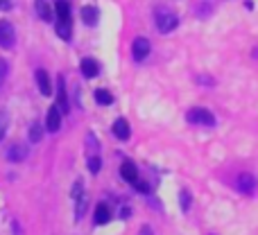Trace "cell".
<instances>
[{"instance_id":"6da1fadb","label":"cell","mask_w":258,"mask_h":235,"mask_svg":"<svg viewBox=\"0 0 258 235\" xmlns=\"http://www.w3.org/2000/svg\"><path fill=\"white\" fill-rule=\"evenodd\" d=\"M154 21H156V27H159L161 34H170V32L179 25L177 14L168 12V9H159V12H156V16H154Z\"/></svg>"},{"instance_id":"7a4b0ae2","label":"cell","mask_w":258,"mask_h":235,"mask_svg":"<svg viewBox=\"0 0 258 235\" xmlns=\"http://www.w3.org/2000/svg\"><path fill=\"white\" fill-rule=\"evenodd\" d=\"M186 120L190 124H206V127H213V124H215V116L209 111V109H202V107L188 109Z\"/></svg>"},{"instance_id":"3957f363","label":"cell","mask_w":258,"mask_h":235,"mask_svg":"<svg viewBox=\"0 0 258 235\" xmlns=\"http://www.w3.org/2000/svg\"><path fill=\"white\" fill-rule=\"evenodd\" d=\"M16 43V30L9 21H0V48H14Z\"/></svg>"},{"instance_id":"277c9868","label":"cell","mask_w":258,"mask_h":235,"mask_svg":"<svg viewBox=\"0 0 258 235\" xmlns=\"http://www.w3.org/2000/svg\"><path fill=\"white\" fill-rule=\"evenodd\" d=\"M150 50H152V45H150V41H147L145 36H138V39H134V43H132V57H134V61H143V59H147Z\"/></svg>"},{"instance_id":"5b68a950","label":"cell","mask_w":258,"mask_h":235,"mask_svg":"<svg viewBox=\"0 0 258 235\" xmlns=\"http://www.w3.org/2000/svg\"><path fill=\"white\" fill-rule=\"evenodd\" d=\"M256 186H258V181H256L254 174L245 172V174H240V177H238V190H240L242 195H254Z\"/></svg>"},{"instance_id":"8992f818","label":"cell","mask_w":258,"mask_h":235,"mask_svg":"<svg viewBox=\"0 0 258 235\" xmlns=\"http://www.w3.org/2000/svg\"><path fill=\"white\" fill-rule=\"evenodd\" d=\"M59 127H61V111H59V107L54 104V107L48 109V116H45V129H48L50 133L59 131Z\"/></svg>"},{"instance_id":"52a82bcc","label":"cell","mask_w":258,"mask_h":235,"mask_svg":"<svg viewBox=\"0 0 258 235\" xmlns=\"http://www.w3.org/2000/svg\"><path fill=\"white\" fill-rule=\"evenodd\" d=\"M111 131H113V136H116L118 140H129V136H132V129H129V122L125 118H118L116 122H113Z\"/></svg>"},{"instance_id":"ba28073f","label":"cell","mask_w":258,"mask_h":235,"mask_svg":"<svg viewBox=\"0 0 258 235\" xmlns=\"http://www.w3.org/2000/svg\"><path fill=\"white\" fill-rule=\"evenodd\" d=\"M27 156H30V149H27L25 145H21V142L12 145L9 147V151H7V159L12 161V163H21V161H25Z\"/></svg>"},{"instance_id":"9c48e42d","label":"cell","mask_w":258,"mask_h":235,"mask_svg":"<svg viewBox=\"0 0 258 235\" xmlns=\"http://www.w3.org/2000/svg\"><path fill=\"white\" fill-rule=\"evenodd\" d=\"M80 68H82V75L86 77V80H93V77H98V72H100V63L95 61V59H82V63H80Z\"/></svg>"},{"instance_id":"30bf717a","label":"cell","mask_w":258,"mask_h":235,"mask_svg":"<svg viewBox=\"0 0 258 235\" xmlns=\"http://www.w3.org/2000/svg\"><path fill=\"white\" fill-rule=\"evenodd\" d=\"M36 84H39V91H41V95H52V84H50V77H48V72L43 70V68H39L36 70Z\"/></svg>"},{"instance_id":"8fae6325","label":"cell","mask_w":258,"mask_h":235,"mask_svg":"<svg viewBox=\"0 0 258 235\" xmlns=\"http://www.w3.org/2000/svg\"><path fill=\"white\" fill-rule=\"evenodd\" d=\"M57 107L61 113H68V98H66V84H63V77L57 80Z\"/></svg>"},{"instance_id":"7c38bea8","label":"cell","mask_w":258,"mask_h":235,"mask_svg":"<svg viewBox=\"0 0 258 235\" xmlns=\"http://www.w3.org/2000/svg\"><path fill=\"white\" fill-rule=\"evenodd\" d=\"M34 9L41 21H45V23L52 21V7L48 5V0H34Z\"/></svg>"},{"instance_id":"4fadbf2b","label":"cell","mask_w":258,"mask_h":235,"mask_svg":"<svg viewBox=\"0 0 258 235\" xmlns=\"http://www.w3.org/2000/svg\"><path fill=\"white\" fill-rule=\"evenodd\" d=\"M120 174H122V179L129 183H134L138 179V170H136V165L132 163V161H125V163L120 165Z\"/></svg>"},{"instance_id":"5bb4252c","label":"cell","mask_w":258,"mask_h":235,"mask_svg":"<svg viewBox=\"0 0 258 235\" xmlns=\"http://www.w3.org/2000/svg\"><path fill=\"white\" fill-rule=\"evenodd\" d=\"M111 222V210L107 204H98L95 208V224H109Z\"/></svg>"},{"instance_id":"9a60e30c","label":"cell","mask_w":258,"mask_h":235,"mask_svg":"<svg viewBox=\"0 0 258 235\" xmlns=\"http://www.w3.org/2000/svg\"><path fill=\"white\" fill-rule=\"evenodd\" d=\"M54 14H57V21H71V5L66 0H57Z\"/></svg>"},{"instance_id":"2e32d148","label":"cell","mask_w":258,"mask_h":235,"mask_svg":"<svg viewBox=\"0 0 258 235\" xmlns=\"http://www.w3.org/2000/svg\"><path fill=\"white\" fill-rule=\"evenodd\" d=\"M57 34L61 36L63 41H71V36H73V23L71 21H57Z\"/></svg>"},{"instance_id":"e0dca14e","label":"cell","mask_w":258,"mask_h":235,"mask_svg":"<svg viewBox=\"0 0 258 235\" xmlns=\"http://www.w3.org/2000/svg\"><path fill=\"white\" fill-rule=\"evenodd\" d=\"M82 21H84L86 25H95V23H98V9L95 7H84L82 9Z\"/></svg>"},{"instance_id":"ac0fdd59","label":"cell","mask_w":258,"mask_h":235,"mask_svg":"<svg viewBox=\"0 0 258 235\" xmlns=\"http://www.w3.org/2000/svg\"><path fill=\"white\" fill-rule=\"evenodd\" d=\"M77 213H75V217L77 219H82L86 215V206H89V195H86V192H82L80 197H77Z\"/></svg>"},{"instance_id":"d6986e66","label":"cell","mask_w":258,"mask_h":235,"mask_svg":"<svg viewBox=\"0 0 258 235\" xmlns=\"http://www.w3.org/2000/svg\"><path fill=\"white\" fill-rule=\"evenodd\" d=\"M95 102L102 104V107H109V104L113 102V95L109 93L107 89H98V91H95Z\"/></svg>"},{"instance_id":"ffe728a7","label":"cell","mask_w":258,"mask_h":235,"mask_svg":"<svg viewBox=\"0 0 258 235\" xmlns=\"http://www.w3.org/2000/svg\"><path fill=\"white\" fill-rule=\"evenodd\" d=\"M190 204H192V197H190V192H188V190H179V206H181V210H183V213H188V208H190Z\"/></svg>"},{"instance_id":"44dd1931","label":"cell","mask_w":258,"mask_h":235,"mask_svg":"<svg viewBox=\"0 0 258 235\" xmlns=\"http://www.w3.org/2000/svg\"><path fill=\"white\" fill-rule=\"evenodd\" d=\"M41 138H43V127H41L39 122H34V124L30 127V140H32V142H39Z\"/></svg>"},{"instance_id":"7402d4cb","label":"cell","mask_w":258,"mask_h":235,"mask_svg":"<svg viewBox=\"0 0 258 235\" xmlns=\"http://www.w3.org/2000/svg\"><path fill=\"white\" fill-rule=\"evenodd\" d=\"M100 168H102V161H100V156L98 154H91L89 156V172L91 174H98Z\"/></svg>"},{"instance_id":"603a6c76","label":"cell","mask_w":258,"mask_h":235,"mask_svg":"<svg viewBox=\"0 0 258 235\" xmlns=\"http://www.w3.org/2000/svg\"><path fill=\"white\" fill-rule=\"evenodd\" d=\"M7 127H9V116H7V111H0V140H3L5 133H7Z\"/></svg>"},{"instance_id":"cb8c5ba5","label":"cell","mask_w":258,"mask_h":235,"mask_svg":"<svg viewBox=\"0 0 258 235\" xmlns=\"http://www.w3.org/2000/svg\"><path fill=\"white\" fill-rule=\"evenodd\" d=\"M134 188H136L141 195H150V186H147L145 181H138V179H136V181H134Z\"/></svg>"},{"instance_id":"d4e9b609","label":"cell","mask_w":258,"mask_h":235,"mask_svg":"<svg viewBox=\"0 0 258 235\" xmlns=\"http://www.w3.org/2000/svg\"><path fill=\"white\" fill-rule=\"evenodd\" d=\"M7 72H9V63L5 61V59H0V82L7 77Z\"/></svg>"},{"instance_id":"484cf974","label":"cell","mask_w":258,"mask_h":235,"mask_svg":"<svg viewBox=\"0 0 258 235\" xmlns=\"http://www.w3.org/2000/svg\"><path fill=\"white\" fill-rule=\"evenodd\" d=\"M82 195V181H75V186H73V192H71V197L73 199H77V197Z\"/></svg>"},{"instance_id":"4316f807","label":"cell","mask_w":258,"mask_h":235,"mask_svg":"<svg viewBox=\"0 0 258 235\" xmlns=\"http://www.w3.org/2000/svg\"><path fill=\"white\" fill-rule=\"evenodd\" d=\"M138 235H152V228H150V226H143V228H141V233H138Z\"/></svg>"},{"instance_id":"83f0119b","label":"cell","mask_w":258,"mask_h":235,"mask_svg":"<svg viewBox=\"0 0 258 235\" xmlns=\"http://www.w3.org/2000/svg\"><path fill=\"white\" fill-rule=\"evenodd\" d=\"M9 5H12V0H0V7L3 9H9Z\"/></svg>"}]
</instances>
